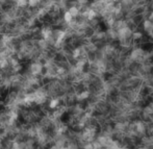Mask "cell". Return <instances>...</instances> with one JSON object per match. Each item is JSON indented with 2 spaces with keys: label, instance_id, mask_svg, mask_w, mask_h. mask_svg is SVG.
<instances>
[{
  "label": "cell",
  "instance_id": "obj_1",
  "mask_svg": "<svg viewBox=\"0 0 153 149\" xmlns=\"http://www.w3.org/2000/svg\"><path fill=\"white\" fill-rule=\"evenodd\" d=\"M141 29L143 30L144 35H149L153 31V22H151L149 19H145L141 24Z\"/></svg>",
  "mask_w": 153,
  "mask_h": 149
},
{
  "label": "cell",
  "instance_id": "obj_2",
  "mask_svg": "<svg viewBox=\"0 0 153 149\" xmlns=\"http://www.w3.org/2000/svg\"><path fill=\"white\" fill-rule=\"evenodd\" d=\"M43 67L41 64H32L30 67V71L32 74H39V73H41V71H42Z\"/></svg>",
  "mask_w": 153,
  "mask_h": 149
},
{
  "label": "cell",
  "instance_id": "obj_3",
  "mask_svg": "<svg viewBox=\"0 0 153 149\" xmlns=\"http://www.w3.org/2000/svg\"><path fill=\"white\" fill-rule=\"evenodd\" d=\"M74 19H75V18L72 17L71 14H70L68 11H66V12L64 13V21L67 23V24H70V23H71Z\"/></svg>",
  "mask_w": 153,
  "mask_h": 149
},
{
  "label": "cell",
  "instance_id": "obj_4",
  "mask_svg": "<svg viewBox=\"0 0 153 149\" xmlns=\"http://www.w3.org/2000/svg\"><path fill=\"white\" fill-rule=\"evenodd\" d=\"M17 4H18V7H23L28 4V1H27V0H17Z\"/></svg>",
  "mask_w": 153,
  "mask_h": 149
}]
</instances>
